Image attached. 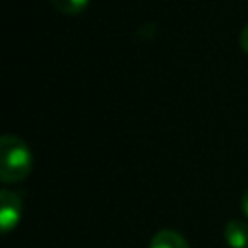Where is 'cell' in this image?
<instances>
[{
    "instance_id": "8992f818",
    "label": "cell",
    "mask_w": 248,
    "mask_h": 248,
    "mask_svg": "<svg viewBox=\"0 0 248 248\" xmlns=\"http://www.w3.org/2000/svg\"><path fill=\"white\" fill-rule=\"evenodd\" d=\"M240 46H242V50L244 52H248V23L242 27V31H240Z\"/></svg>"
},
{
    "instance_id": "277c9868",
    "label": "cell",
    "mask_w": 248,
    "mask_h": 248,
    "mask_svg": "<svg viewBox=\"0 0 248 248\" xmlns=\"http://www.w3.org/2000/svg\"><path fill=\"white\" fill-rule=\"evenodd\" d=\"M149 248H190V244L180 232L170 231V229H163V231L153 234Z\"/></svg>"
},
{
    "instance_id": "52a82bcc",
    "label": "cell",
    "mask_w": 248,
    "mask_h": 248,
    "mask_svg": "<svg viewBox=\"0 0 248 248\" xmlns=\"http://www.w3.org/2000/svg\"><path fill=\"white\" fill-rule=\"evenodd\" d=\"M240 207H242V213L248 217V188L242 192V198H240Z\"/></svg>"
},
{
    "instance_id": "3957f363",
    "label": "cell",
    "mask_w": 248,
    "mask_h": 248,
    "mask_svg": "<svg viewBox=\"0 0 248 248\" xmlns=\"http://www.w3.org/2000/svg\"><path fill=\"white\" fill-rule=\"evenodd\" d=\"M223 236L229 248H248V223L232 219L225 225Z\"/></svg>"
},
{
    "instance_id": "7a4b0ae2",
    "label": "cell",
    "mask_w": 248,
    "mask_h": 248,
    "mask_svg": "<svg viewBox=\"0 0 248 248\" xmlns=\"http://www.w3.org/2000/svg\"><path fill=\"white\" fill-rule=\"evenodd\" d=\"M21 198L12 190L0 192V231L6 234L14 231L21 219Z\"/></svg>"
},
{
    "instance_id": "5b68a950",
    "label": "cell",
    "mask_w": 248,
    "mask_h": 248,
    "mask_svg": "<svg viewBox=\"0 0 248 248\" xmlns=\"http://www.w3.org/2000/svg\"><path fill=\"white\" fill-rule=\"evenodd\" d=\"M89 0H50V4L60 12V14H66V16H76L79 14L85 6H87Z\"/></svg>"
},
{
    "instance_id": "6da1fadb",
    "label": "cell",
    "mask_w": 248,
    "mask_h": 248,
    "mask_svg": "<svg viewBox=\"0 0 248 248\" xmlns=\"http://www.w3.org/2000/svg\"><path fill=\"white\" fill-rule=\"evenodd\" d=\"M33 167V155L29 145L14 134L0 138V178L2 182H21L27 178Z\"/></svg>"
}]
</instances>
